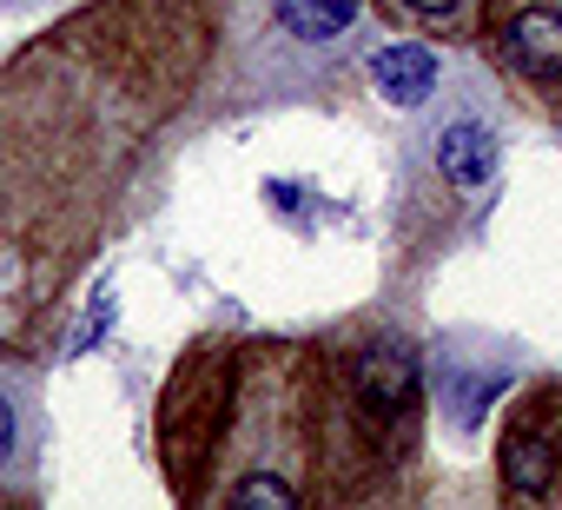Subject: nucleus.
<instances>
[{
  "mask_svg": "<svg viewBox=\"0 0 562 510\" xmlns=\"http://www.w3.org/2000/svg\"><path fill=\"white\" fill-rule=\"evenodd\" d=\"M496 159H503V146H496V120H490V107L457 100V107H450L424 140H417L404 206H411V212L424 206V219H430V225H463L470 212H483V206H490Z\"/></svg>",
  "mask_w": 562,
  "mask_h": 510,
  "instance_id": "423d86ee",
  "label": "nucleus"
},
{
  "mask_svg": "<svg viewBox=\"0 0 562 510\" xmlns=\"http://www.w3.org/2000/svg\"><path fill=\"white\" fill-rule=\"evenodd\" d=\"M371 0H218L205 93L218 107L299 100L358 54Z\"/></svg>",
  "mask_w": 562,
  "mask_h": 510,
  "instance_id": "20e7f679",
  "label": "nucleus"
},
{
  "mask_svg": "<svg viewBox=\"0 0 562 510\" xmlns=\"http://www.w3.org/2000/svg\"><path fill=\"white\" fill-rule=\"evenodd\" d=\"M232 358H238L232 339H199L159 391L153 444H159L166 490L186 510H199V490H205V470L218 451V424H225V398H232Z\"/></svg>",
  "mask_w": 562,
  "mask_h": 510,
  "instance_id": "39448f33",
  "label": "nucleus"
},
{
  "mask_svg": "<svg viewBox=\"0 0 562 510\" xmlns=\"http://www.w3.org/2000/svg\"><path fill=\"white\" fill-rule=\"evenodd\" d=\"M41 451H47L41 372L0 345V503L41 497Z\"/></svg>",
  "mask_w": 562,
  "mask_h": 510,
  "instance_id": "1a4fd4ad",
  "label": "nucleus"
},
{
  "mask_svg": "<svg viewBox=\"0 0 562 510\" xmlns=\"http://www.w3.org/2000/svg\"><path fill=\"white\" fill-rule=\"evenodd\" d=\"M218 0H87L0 60V339L54 319L205 93Z\"/></svg>",
  "mask_w": 562,
  "mask_h": 510,
  "instance_id": "f257e3e1",
  "label": "nucleus"
},
{
  "mask_svg": "<svg viewBox=\"0 0 562 510\" xmlns=\"http://www.w3.org/2000/svg\"><path fill=\"white\" fill-rule=\"evenodd\" d=\"M424 431V365L391 332L318 345V503L397 497Z\"/></svg>",
  "mask_w": 562,
  "mask_h": 510,
  "instance_id": "7ed1b4c3",
  "label": "nucleus"
},
{
  "mask_svg": "<svg viewBox=\"0 0 562 510\" xmlns=\"http://www.w3.org/2000/svg\"><path fill=\"white\" fill-rule=\"evenodd\" d=\"M496 490L503 503L562 510V378H536L509 398L496 437Z\"/></svg>",
  "mask_w": 562,
  "mask_h": 510,
  "instance_id": "0eeeda50",
  "label": "nucleus"
},
{
  "mask_svg": "<svg viewBox=\"0 0 562 510\" xmlns=\"http://www.w3.org/2000/svg\"><path fill=\"white\" fill-rule=\"evenodd\" d=\"M371 74L384 80V93H391V100H424V93H430V80H437V60H430V54H424V41H417V47H404V54L371 60Z\"/></svg>",
  "mask_w": 562,
  "mask_h": 510,
  "instance_id": "9b49d317",
  "label": "nucleus"
},
{
  "mask_svg": "<svg viewBox=\"0 0 562 510\" xmlns=\"http://www.w3.org/2000/svg\"><path fill=\"white\" fill-rule=\"evenodd\" d=\"M371 14H384L404 34H430V41H476L483 34V0H371Z\"/></svg>",
  "mask_w": 562,
  "mask_h": 510,
  "instance_id": "9d476101",
  "label": "nucleus"
},
{
  "mask_svg": "<svg viewBox=\"0 0 562 510\" xmlns=\"http://www.w3.org/2000/svg\"><path fill=\"white\" fill-rule=\"evenodd\" d=\"M318 503V345L251 339L232 358V398L199 510Z\"/></svg>",
  "mask_w": 562,
  "mask_h": 510,
  "instance_id": "f03ea898",
  "label": "nucleus"
},
{
  "mask_svg": "<svg viewBox=\"0 0 562 510\" xmlns=\"http://www.w3.org/2000/svg\"><path fill=\"white\" fill-rule=\"evenodd\" d=\"M483 47L522 100L562 107V0H483Z\"/></svg>",
  "mask_w": 562,
  "mask_h": 510,
  "instance_id": "6e6552de",
  "label": "nucleus"
}]
</instances>
